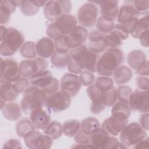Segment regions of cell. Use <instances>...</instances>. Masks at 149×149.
<instances>
[{
  "label": "cell",
  "mask_w": 149,
  "mask_h": 149,
  "mask_svg": "<svg viewBox=\"0 0 149 149\" xmlns=\"http://www.w3.org/2000/svg\"><path fill=\"white\" fill-rule=\"evenodd\" d=\"M70 61L68 65V70L72 73L79 74L83 70L96 72L97 63L99 59L97 54L88 49L86 45L72 49L70 52Z\"/></svg>",
  "instance_id": "6da1fadb"
},
{
  "label": "cell",
  "mask_w": 149,
  "mask_h": 149,
  "mask_svg": "<svg viewBox=\"0 0 149 149\" xmlns=\"http://www.w3.org/2000/svg\"><path fill=\"white\" fill-rule=\"evenodd\" d=\"M24 36L14 28L1 26L0 54L2 56H11L17 51L24 43Z\"/></svg>",
  "instance_id": "7a4b0ae2"
},
{
  "label": "cell",
  "mask_w": 149,
  "mask_h": 149,
  "mask_svg": "<svg viewBox=\"0 0 149 149\" xmlns=\"http://www.w3.org/2000/svg\"><path fill=\"white\" fill-rule=\"evenodd\" d=\"M124 55L119 48H108L99 58L96 72L101 76H110L123 62Z\"/></svg>",
  "instance_id": "3957f363"
},
{
  "label": "cell",
  "mask_w": 149,
  "mask_h": 149,
  "mask_svg": "<svg viewBox=\"0 0 149 149\" xmlns=\"http://www.w3.org/2000/svg\"><path fill=\"white\" fill-rule=\"evenodd\" d=\"M48 94L41 88L31 85L23 92L20 101L22 111L25 114H29L35 109L42 108L45 105Z\"/></svg>",
  "instance_id": "277c9868"
},
{
  "label": "cell",
  "mask_w": 149,
  "mask_h": 149,
  "mask_svg": "<svg viewBox=\"0 0 149 149\" xmlns=\"http://www.w3.org/2000/svg\"><path fill=\"white\" fill-rule=\"evenodd\" d=\"M147 137V132L137 122L127 125L119 133V139L127 147H131Z\"/></svg>",
  "instance_id": "5b68a950"
},
{
  "label": "cell",
  "mask_w": 149,
  "mask_h": 149,
  "mask_svg": "<svg viewBox=\"0 0 149 149\" xmlns=\"http://www.w3.org/2000/svg\"><path fill=\"white\" fill-rule=\"evenodd\" d=\"M29 81L31 85L41 88L48 95L57 91L59 88L58 79L53 77L51 72L47 70L30 77Z\"/></svg>",
  "instance_id": "8992f818"
},
{
  "label": "cell",
  "mask_w": 149,
  "mask_h": 149,
  "mask_svg": "<svg viewBox=\"0 0 149 149\" xmlns=\"http://www.w3.org/2000/svg\"><path fill=\"white\" fill-rule=\"evenodd\" d=\"M71 9L70 1H49L44 6V14L48 20L54 22L61 15L69 13Z\"/></svg>",
  "instance_id": "52a82bcc"
},
{
  "label": "cell",
  "mask_w": 149,
  "mask_h": 149,
  "mask_svg": "<svg viewBox=\"0 0 149 149\" xmlns=\"http://www.w3.org/2000/svg\"><path fill=\"white\" fill-rule=\"evenodd\" d=\"M47 68V62L42 58L29 59L22 61L19 64V72L21 76L30 78L43 72Z\"/></svg>",
  "instance_id": "ba28073f"
},
{
  "label": "cell",
  "mask_w": 149,
  "mask_h": 149,
  "mask_svg": "<svg viewBox=\"0 0 149 149\" xmlns=\"http://www.w3.org/2000/svg\"><path fill=\"white\" fill-rule=\"evenodd\" d=\"M98 15L97 6L95 4L90 2L82 5L77 13L78 22L84 27H93L97 22Z\"/></svg>",
  "instance_id": "9c48e42d"
},
{
  "label": "cell",
  "mask_w": 149,
  "mask_h": 149,
  "mask_svg": "<svg viewBox=\"0 0 149 149\" xmlns=\"http://www.w3.org/2000/svg\"><path fill=\"white\" fill-rule=\"evenodd\" d=\"M23 138L26 147L30 149H48L53 143L52 139L36 130L28 132Z\"/></svg>",
  "instance_id": "30bf717a"
},
{
  "label": "cell",
  "mask_w": 149,
  "mask_h": 149,
  "mask_svg": "<svg viewBox=\"0 0 149 149\" xmlns=\"http://www.w3.org/2000/svg\"><path fill=\"white\" fill-rule=\"evenodd\" d=\"M70 102V98L61 90L48 95L45 106L48 111L57 113L67 109Z\"/></svg>",
  "instance_id": "8fae6325"
},
{
  "label": "cell",
  "mask_w": 149,
  "mask_h": 149,
  "mask_svg": "<svg viewBox=\"0 0 149 149\" xmlns=\"http://www.w3.org/2000/svg\"><path fill=\"white\" fill-rule=\"evenodd\" d=\"M128 105L133 111L139 113H148L149 91L136 89L132 91L129 96Z\"/></svg>",
  "instance_id": "7c38bea8"
},
{
  "label": "cell",
  "mask_w": 149,
  "mask_h": 149,
  "mask_svg": "<svg viewBox=\"0 0 149 149\" xmlns=\"http://www.w3.org/2000/svg\"><path fill=\"white\" fill-rule=\"evenodd\" d=\"M128 118L127 116L122 113H112L110 117L104 120L102 123V127L110 136H118L127 125Z\"/></svg>",
  "instance_id": "4fadbf2b"
},
{
  "label": "cell",
  "mask_w": 149,
  "mask_h": 149,
  "mask_svg": "<svg viewBox=\"0 0 149 149\" xmlns=\"http://www.w3.org/2000/svg\"><path fill=\"white\" fill-rule=\"evenodd\" d=\"M60 86L61 90L71 98L77 94L81 88V83L77 74L67 73L61 77Z\"/></svg>",
  "instance_id": "5bb4252c"
},
{
  "label": "cell",
  "mask_w": 149,
  "mask_h": 149,
  "mask_svg": "<svg viewBox=\"0 0 149 149\" xmlns=\"http://www.w3.org/2000/svg\"><path fill=\"white\" fill-rule=\"evenodd\" d=\"M20 76L19 72V65L15 60L1 58V81L13 83Z\"/></svg>",
  "instance_id": "9a60e30c"
},
{
  "label": "cell",
  "mask_w": 149,
  "mask_h": 149,
  "mask_svg": "<svg viewBox=\"0 0 149 149\" xmlns=\"http://www.w3.org/2000/svg\"><path fill=\"white\" fill-rule=\"evenodd\" d=\"M100 6L101 16L110 22H114L118 16L119 1H88Z\"/></svg>",
  "instance_id": "2e32d148"
},
{
  "label": "cell",
  "mask_w": 149,
  "mask_h": 149,
  "mask_svg": "<svg viewBox=\"0 0 149 149\" xmlns=\"http://www.w3.org/2000/svg\"><path fill=\"white\" fill-rule=\"evenodd\" d=\"M77 22L74 15L66 13L61 15L54 23L61 36H68L77 26Z\"/></svg>",
  "instance_id": "e0dca14e"
},
{
  "label": "cell",
  "mask_w": 149,
  "mask_h": 149,
  "mask_svg": "<svg viewBox=\"0 0 149 149\" xmlns=\"http://www.w3.org/2000/svg\"><path fill=\"white\" fill-rule=\"evenodd\" d=\"M106 34L102 33L98 30H94L88 35L87 48L91 51L99 54L104 52L107 48L105 41Z\"/></svg>",
  "instance_id": "ac0fdd59"
},
{
  "label": "cell",
  "mask_w": 149,
  "mask_h": 149,
  "mask_svg": "<svg viewBox=\"0 0 149 149\" xmlns=\"http://www.w3.org/2000/svg\"><path fill=\"white\" fill-rule=\"evenodd\" d=\"M87 30L81 26H76L71 33L66 36V42L70 49L79 47L83 45L88 37Z\"/></svg>",
  "instance_id": "d6986e66"
},
{
  "label": "cell",
  "mask_w": 149,
  "mask_h": 149,
  "mask_svg": "<svg viewBox=\"0 0 149 149\" xmlns=\"http://www.w3.org/2000/svg\"><path fill=\"white\" fill-rule=\"evenodd\" d=\"M30 114V120L36 129L44 130L51 122L49 115L42 108L35 109Z\"/></svg>",
  "instance_id": "ffe728a7"
},
{
  "label": "cell",
  "mask_w": 149,
  "mask_h": 149,
  "mask_svg": "<svg viewBox=\"0 0 149 149\" xmlns=\"http://www.w3.org/2000/svg\"><path fill=\"white\" fill-rule=\"evenodd\" d=\"M110 135L102 128L99 127L90 134V143L93 148H106Z\"/></svg>",
  "instance_id": "44dd1931"
},
{
  "label": "cell",
  "mask_w": 149,
  "mask_h": 149,
  "mask_svg": "<svg viewBox=\"0 0 149 149\" xmlns=\"http://www.w3.org/2000/svg\"><path fill=\"white\" fill-rule=\"evenodd\" d=\"M36 51L42 58H48L55 52V45L53 40L48 37L40 39L36 44Z\"/></svg>",
  "instance_id": "7402d4cb"
},
{
  "label": "cell",
  "mask_w": 149,
  "mask_h": 149,
  "mask_svg": "<svg viewBox=\"0 0 149 149\" xmlns=\"http://www.w3.org/2000/svg\"><path fill=\"white\" fill-rule=\"evenodd\" d=\"M22 1L2 0L0 2L1 24H6L10 15L15 11L17 6H20Z\"/></svg>",
  "instance_id": "603a6c76"
},
{
  "label": "cell",
  "mask_w": 149,
  "mask_h": 149,
  "mask_svg": "<svg viewBox=\"0 0 149 149\" xmlns=\"http://www.w3.org/2000/svg\"><path fill=\"white\" fill-rule=\"evenodd\" d=\"M141 14L143 13H141L134 8L132 1H127L119 9L117 20L119 23H121L123 21L133 17H139Z\"/></svg>",
  "instance_id": "cb8c5ba5"
},
{
  "label": "cell",
  "mask_w": 149,
  "mask_h": 149,
  "mask_svg": "<svg viewBox=\"0 0 149 149\" xmlns=\"http://www.w3.org/2000/svg\"><path fill=\"white\" fill-rule=\"evenodd\" d=\"M147 62L146 54L140 49H135L127 56V62L129 66L134 69L137 70L143 66Z\"/></svg>",
  "instance_id": "d4e9b609"
},
{
  "label": "cell",
  "mask_w": 149,
  "mask_h": 149,
  "mask_svg": "<svg viewBox=\"0 0 149 149\" xmlns=\"http://www.w3.org/2000/svg\"><path fill=\"white\" fill-rule=\"evenodd\" d=\"M1 109L4 118L11 121L19 119L22 115L21 107L15 102L12 101L6 103Z\"/></svg>",
  "instance_id": "484cf974"
},
{
  "label": "cell",
  "mask_w": 149,
  "mask_h": 149,
  "mask_svg": "<svg viewBox=\"0 0 149 149\" xmlns=\"http://www.w3.org/2000/svg\"><path fill=\"white\" fill-rule=\"evenodd\" d=\"M112 74L113 80L118 85H122L128 83L133 77L132 70L125 65L118 66Z\"/></svg>",
  "instance_id": "4316f807"
},
{
  "label": "cell",
  "mask_w": 149,
  "mask_h": 149,
  "mask_svg": "<svg viewBox=\"0 0 149 149\" xmlns=\"http://www.w3.org/2000/svg\"><path fill=\"white\" fill-rule=\"evenodd\" d=\"M13 87V83L6 81L0 80V98L5 102H12L18 97Z\"/></svg>",
  "instance_id": "83f0119b"
},
{
  "label": "cell",
  "mask_w": 149,
  "mask_h": 149,
  "mask_svg": "<svg viewBox=\"0 0 149 149\" xmlns=\"http://www.w3.org/2000/svg\"><path fill=\"white\" fill-rule=\"evenodd\" d=\"M62 130L66 136L69 137H74L80 130V123L76 119L66 120L62 125Z\"/></svg>",
  "instance_id": "f1b7e54d"
},
{
  "label": "cell",
  "mask_w": 149,
  "mask_h": 149,
  "mask_svg": "<svg viewBox=\"0 0 149 149\" xmlns=\"http://www.w3.org/2000/svg\"><path fill=\"white\" fill-rule=\"evenodd\" d=\"M99 127H100V123L98 120L94 117L85 118L80 123V130L88 135Z\"/></svg>",
  "instance_id": "f546056e"
},
{
  "label": "cell",
  "mask_w": 149,
  "mask_h": 149,
  "mask_svg": "<svg viewBox=\"0 0 149 149\" xmlns=\"http://www.w3.org/2000/svg\"><path fill=\"white\" fill-rule=\"evenodd\" d=\"M70 54H60L56 51L51 56V62L52 65L56 68H65L68 65L70 61Z\"/></svg>",
  "instance_id": "4dcf8cb0"
},
{
  "label": "cell",
  "mask_w": 149,
  "mask_h": 149,
  "mask_svg": "<svg viewBox=\"0 0 149 149\" xmlns=\"http://www.w3.org/2000/svg\"><path fill=\"white\" fill-rule=\"evenodd\" d=\"M62 126L58 121H52L44 130V134L47 135L53 140L59 138L62 134Z\"/></svg>",
  "instance_id": "1f68e13d"
},
{
  "label": "cell",
  "mask_w": 149,
  "mask_h": 149,
  "mask_svg": "<svg viewBox=\"0 0 149 149\" xmlns=\"http://www.w3.org/2000/svg\"><path fill=\"white\" fill-rule=\"evenodd\" d=\"M148 12L140 19H139L136 26L134 31L132 33L131 36L135 38H139V36L145 31L148 30Z\"/></svg>",
  "instance_id": "d6a6232c"
},
{
  "label": "cell",
  "mask_w": 149,
  "mask_h": 149,
  "mask_svg": "<svg viewBox=\"0 0 149 149\" xmlns=\"http://www.w3.org/2000/svg\"><path fill=\"white\" fill-rule=\"evenodd\" d=\"M35 129L30 120L26 118L20 120L16 126V133L20 137H24L28 132Z\"/></svg>",
  "instance_id": "836d02e7"
},
{
  "label": "cell",
  "mask_w": 149,
  "mask_h": 149,
  "mask_svg": "<svg viewBox=\"0 0 149 149\" xmlns=\"http://www.w3.org/2000/svg\"><path fill=\"white\" fill-rule=\"evenodd\" d=\"M21 55L27 59L35 58L37 55L36 51V44L33 41L25 42L20 49Z\"/></svg>",
  "instance_id": "e575fe53"
},
{
  "label": "cell",
  "mask_w": 149,
  "mask_h": 149,
  "mask_svg": "<svg viewBox=\"0 0 149 149\" xmlns=\"http://www.w3.org/2000/svg\"><path fill=\"white\" fill-rule=\"evenodd\" d=\"M113 80L108 76H100L97 78L94 84L100 91L105 92L111 89L113 86Z\"/></svg>",
  "instance_id": "d590c367"
},
{
  "label": "cell",
  "mask_w": 149,
  "mask_h": 149,
  "mask_svg": "<svg viewBox=\"0 0 149 149\" xmlns=\"http://www.w3.org/2000/svg\"><path fill=\"white\" fill-rule=\"evenodd\" d=\"M102 102L105 107H111L118 100L117 89L113 87L108 91L102 93Z\"/></svg>",
  "instance_id": "8d00e7d4"
},
{
  "label": "cell",
  "mask_w": 149,
  "mask_h": 149,
  "mask_svg": "<svg viewBox=\"0 0 149 149\" xmlns=\"http://www.w3.org/2000/svg\"><path fill=\"white\" fill-rule=\"evenodd\" d=\"M39 9L35 5L33 1H22L20 5V10L22 13L27 16L35 15L38 12Z\"/></svg>",
  "instance_id": "74e56055"
},
{
  "label": "cell",
  "mask_w": 149,
  "mask_h": 149,
  "mask_svg": "<svg viewBox=\"0 0 149 149\" xmlns=\"http://www.w3.org/2000/svg\"><path fill=\"white\" fill-rule=\"evenodd\" d=\"M55 51L60 54L69 53L70 48L68 45L66 36H59L54 41Z\"/></svg>",
  "instance_id": "f35d334b"
},
{
  "label": "cell",
  "mask_w": 149,
  "mask_h": 149,
  "mask_svg": "<svg viewBox=\"0 0 149 149\" xmlns=\"http://www.w3.org/2000/svg\"><path fill=\"white\" fill-rule=\"evenodd\" d=\"M118 99L119 101L128 104L129 96L132 92V88L127 85H120L117 89Z\"/></svg>",
  "instance_id": "ab89813d"
},
{
  "label": "cell",
  "mask_w": 149,
  "mask_h": 149,
  "mask_svg": "<svg viewBox=\"0 0 149 149\" xmlns=\"http://www.w3.org/2000/svg\"><path fill=\"white\" fill-rule=\"evenodd\" d=\"M113 26L114 22L108 21L101 16H100L97 20L96 27L98 31L104 34L109 33Z\"/></svg>",
  "instance_id": "60d3db41"
},
{
  "label": "cell",
  "mask_w": 149,
  "mask_h": 149,
  "mask_svg": "<svg viewBox=\"0 0 149 149\" xmlns=\"http://www.w3.org/2000/svg\"><path fill=\"white\" fill-rule=\"evenodd\" d=\"M122 113L129 118L131 115V109L128 104L119 101L113 104V106L111 109V113Z\"/></svg>",
  "instance_id": "b9f144b4"
},
{
  "label": "cell",
  "mask_w": 149,
  "mask_h": 149,
  "mask_svg": "<svg viewBox=\"0 0 149 149\" xmlns=\"http://www.w3.org/2000/svg\"><path fill=\"white\" fill-rule=\"evenodd\" d=\"M105 41L107 47L109 48H116L122 44L121 38L118 36L112 33H109V34H106Z\"/></svg>",
  "instance_id": "7bdbcfd3"
},
{
  "label": "cell",
  "mask_w": 149,
  "mask_h": 149,
  "mask_svg": "<svg viewBox=\"0 0 149 149\" xmlns=\"http://www.w3.org/2000/svg\"><path fill=\"white\" fill-rule=\"evenodd\" d=\"M13 87L16 92L20 94L24 92L29 87L30 81L26 77L20 76L17 80L13 82Z\"/></svg>",
  "instance_id": "ee69618b"
},
{
  "label": "cell",
  "mask_w": 149,
  "mask_h": 149,
  "mask_svg": "<svg viewBox=\"0 0 149 149\" xmlns=\"http://www.w3.org/2000/svg\"><path fill=\"white\" fill-rule=\"evenodd\" d=\"M79 77L81 84L84 86L89 87L93 85L95 81V75L89 71H82Z\"/></svg>",
  "instance_id": "f6af8a7d"
},
{
  "label": "cell",
  "mask_w": 149,
  "mask_h": 149,
  "mask_svg": "<svg viewBox=\"0 0 149 149\" xmlns=\"http://www.w3.org/2000/svg\"><path fill=\"white\" fill-rule=\"evenodd\" d=\"M109 33H112L116 34L121 38L122 41L126 40L129 37V34L120 24H114Z\"/></svg>",
  "instance_id": "bcb514c9"
},
{
  "label": "cell",
  "mask_w": 149,
  "mask_h": 149,
  "mask_svg": "<svg viewBox=\"0 0 149 149\" xmlns=\"http://www.w3.org/2000/svg\"><path fill=\"white\" fill-rule=\"evenodd\" d=\"M134 8L141 13H144L148 11L149 6L148 0H139L132 1Z\"/></svg>",
  "instance_id": "7dc6e473"
},
{
  "label": "cell",
  "mask_w": 149,
  "mask_h": 149,
  "mask_svg": "<svg viewBox=\"0 0 149 149\" xmlns=\"http://www.w3.org/2000/svg\"><path fill=\"white\" fill-rule=\"evenodd\" d=\"M74 141L79 144H87L90 143V135L83 133L81 130L74 136Z\"/></svg>",
  "instance_id": "c3c4849f"
},
{
  "label": "cell",
  "mask_w": 149,
  "mask_h": 149,
  "mask_svg": "<svg viewBox=\"0 0 149 149\" xmlns=\"http://www.w3.org/2000/svg\"><path fill=\"white\" fill-rule=\"evenodd\" d=\"M136 84L139 89L141 90H148V77L145 76H138L136 78Z\"/></svg>",
  "instance_id": "681fc988"
},
{
  "label": "cell",
  "mask_w": 149,
  "mask_h": 149,
  "mask_svg": "<svg viewBox=\"0 0 149 149\" xmlns=\"http://www.w3.org/2000/svg\"><path fill=\"white\" fill-rule=\"evenodd\" d=\"M46 34L49 37V38L54 40H56L59 36H61L55 28L54 22L50 23L48 26L46 30Z\"/></svg>",
  "instance_id": "f907efd6"
},
{
  "label": "cell",
  "mask_w": 149,
  "mask_h": 149,
  "mask_svg": "<svg viewBox=\"0 0 149 149\" xmlns=\"http://www.w3.org/2000/svg\"><path fill=\"white\" fill-rule=\"evenodd\" d=\"M105 107H106L101 102H92L90 109L93 113L97 115L102 112Z\"/></svg>",
  "instance_id": "816d5d0a"
},
{
  "label": "cell",
  "mask_w": 149,
  "mask_h": 149,
  "mask_svg": "<svg viewBox=\"0 0 149 149\" xmlns=\"http://www.w3.org/2000/svg\"><path fill=\"white\" fill-rule=\"evenodd\" d=\"M22 148L20 142L17 139H9L3 144V148Z\"/></svg>",
  "instance_id": "f5cc1de1"
},
{
  "label": "cell",
  "mask_w": 149,
  "mask_h": 149,
  "mask_svg": "<svg viewBox=\"0 0 149 149\" xmlns=\"http://www.w3.org/2000/svg\"><path fill=\"white\" fill-rule=\"evenodd\" d=\"M120 142L119 141L118 139L112 136H110L108 143L107 146L106 148L107 149H116L119 148Z\"/></svg>",
  "instance_id": "db71d44e"
},
{
  "label": "cell",
  "mask_w": 149,
  "mask_h": 149,
  "mask_svg": "<svg viewBox=\"0 0 149 149\" xmlns=\"http://www.w3.org/2000/svg\"><path fill=\"white\" fill-rule=\"evenodd\" d=\"M141 126L146 130H148V113H143L139 119Z\"/></svg>",
  "instance_id": "11a10c76"
},
{
  "label": "cell",
  "mask_w": 149,
  "mask_h": 149,
  "mask_svg": "<svg viewBox=\"0 0 149 149\" xmlns=\"http://www.w3.org/2000/svg\"><path fill=\"white\" fill-rule=\"evenodd\" d=\"M141 45L146 48L148 47V30L142 33L139 37Z\"/></svg>",
  "instance_id": "9f6ffc18"
},
{
  "label": "cell",
  "mask_w": 149,
  "mask_h": 149,
  "mask_svg": "<svg viewBox=\"0 0 149 149\" xmlns=\"http://www.w3.org/2000/svg\"><path fill=\"white\" fill-rule=\"evenodd\" d=\"M148 61L141 68L136 70V73L143 76H148Z\"/></svg>",
  "instance_id": "6f0895ef"
},
{
  "label": "cell",
  "mask_w": 149,
  "mask_h": 149,
  "mask_svg": "<svg viewBox=\"0 0 149 149\" xmlns=\"http://www.w3.org/2000/svg\"><path fill=\"white\" fill-rule=\"evenodd\" d=\"M134 148H148L149 147V139L148 137H146L137 144L134 145Z\"/></svg>",
  "instance_id": "680465c9"
}]
</instances>
